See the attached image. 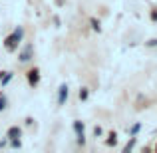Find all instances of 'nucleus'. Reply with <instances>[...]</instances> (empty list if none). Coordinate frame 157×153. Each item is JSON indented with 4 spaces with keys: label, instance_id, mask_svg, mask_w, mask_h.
<instances>
[{
    "label": "nucleus",
    "instance_id": "nucleus-7",
    "mask_svg": "<svg viewBox=\"0 0 157 153\" xmlns=\"http://www.w3.org/2000/svg\"><path fill=\"white\" fill-rule=\"evenodd\" d=\"M10 80H12V74H10V72H6L4 76L0 74V84H2V86H6V84H8Z\"/></svg>",
    "mask_w": 157,
    "mask_h": 153
},
{
    "label": "nucleus",
    "instance_id": "nucleus-6",
    "mask_svg": "<svg viewBox=\"0 0 157 153\" xmlns=\"http://www.w3.org/2000/svg\"><path fill=\"white\" fill-rule=\"evenodd\" d=\"M30 58H32V46L28 44V46L22 50V54H20V62H28Z\"/></svg>",
    "mask_w": 157,
    "mask_h": 153
},
{
    "label": "nucleus",
    "instance_id": "nucleus-2",
    "mask_svg": "<svg viewBox=\"0 0 157 153\" xmlns=\"http://www.w3.org/2000/svg\"><path fill=\"white\" fill-rule=\"evenodd\" d=\"M40 82V70L38 68H32L30 72H28V84L32 86V88H36Z\"/></svg>",
    "mask_w": 157,
    "mask_h": 153
},
{
    "label": "nucleus",
    "instance_id": "nucleus-12",
    "mask_svg": "<svg viewBox=\"0 0 157 153\" xmlns=\"http://www.w3.org/2000/svg\"><path fill=\"white\" fill-rule=\"evenodd\" d=\"M133 145H135V137H131V141L125 145V151H131V149H133Z\"/></svg>",
    "mask_w": 157,
    "mask_h": 153
},
{
    "label": "nucleus",
    "instance_id": "nucleus-13",
    "mask_svg": "<svg viewBox=\"0 0 157 153\" xmlns=\"http://www.w3.org/2000/svg\"><path fill=\"white\" fill-rule=\"evenodd\" d=\"M4 107H6V98H4V96H0V111H2Z\"/></svg>",
    "mask_w": 157,
    "mask_h": 153
},
{
    "label": "nucleus",
    "instance_id": "nucleus-8",
    "mask_svg": "<svg viewBox=\"0 0 157 153\" xmlns=\"http://www.w3.org/2000/svg\"><path fill=\"white\" fill-rule=\"evenodd\" d=\"M90 24H92V28H94V30H96V32H100V30H101V26H100V22H98V20H96V18H92V20H90Z\"/></svg>",
    "mask_w": 157,
    "mask_h": 153
},
{
    "label": "nucleus",
    "instance_id": "nucleus-5",
    "mask_svg": "<svg viewBox=\"0 0 157 153\" xmlns=\"http://www.w3.org/2000/svg\"><path fill=\"white\" fill-rule=\"evenodd\" d=\"M20 135H22V129H20V127H16V125L10 127V129L6 131V137H8V139H18Z\"/></svg>",
    "mask_w": 157,
    "mask_h": 153
},
{
    "label": "nucleus",
    "instance_id": "nucleus-3",
    "mask_svg": "<svg viewBox=\"0 0 157 153\" xmlns=\"http://www.w3.org/2000/svg\"><path fill=\"white\" fill-rule=\"evenodd\" d=\"M74 129H76V133H78V143H80V145H84V143H86V137H84V123H82V121H74Z\"/></svg>",
    "mask_w": 157,
    "mask_h": 153
},
{
    "label": "nucleus",
    "instance_id": "nucleus-4",
    "mask_svg": "<svg viewBox=\"0 0 157 153\" xmlns=\"http://www.w3.org/2000/svg\"><path fill=\"white\" fill-rule=\"evenodd\" d=\"M66 98H68V86H60V92H58V103L60 105H64L66 103Z\"/></svg>",
    "mask_w": 157,
    "mask_h": 153
},
{
    "label": "nucleus",
    "instance_id": "nucleus-1",
    "mask_svg": "<svg viewBox=\"0 0 157 153\" xmlns=\"http://www.w3.org/2000/svg\"><path fill=\"white\" fill-rule=\"evenodd\" d=\"M22 36H24V30H22V28H18L16 32H12V34L8 36L6 40H4V46H6V50H8V52H14L16 48H18L20 40H22Z\"/></svg>",
    "mask_w": 157,
    "mask_h": 153
},
{
    "label": "nucleus",
    "instance_id": "nucleus-14",
    "mask_svg": "<svg viewBox=\"0 0 157 153\" xmlns=\"http://www.w3.org/2000/svg\"><path fill=\"white\" fill-rule=\"evenodd\" d=\"M147 46H157V38L155 40H149V42H147Z\"/></svg>",
    "mask_w": 157,
    "mask_h": 153
},
{
    "label": "nucleus",
    "instance_id": "nucleus-11",
    "mask_svg": "<svg viewBox=\"0 0 157 153\" xmlns=\"http://www.w3.org/2000/svg\"><path fill=\"white\" fill-rule=\"evenodd\" d=\"M139 129H141V125H139V123H135V125H133V127L129 129V133H131V135H135V133H137Z\"/></svg>",
    "mask_w": 157,
    "mask_h": 153
},
{
    "label": "nucleus",
    "instance_id": "nucleus-9",
    "mask_svg": "<svg viewBox=\"0 0 157 153\" xmlns=\"http://www.w3.org/2000/svg\"><path fill=\"white\" fill-rule=\"evenodd\" d=\"M115 137H117V135H115V131H111V133H109V139H107V145H115V141H117Z\"/></svg>",
    "mask_w": 157,
    "mask_h": 153
},
{
    "label": "nucleus",
    "instance_id": "nucleus-10",
    "mask_svg": "<svg viewBox=\"0 0 157 153\" xmlns=\"http://www.w3.org/2000/svg\"><path fill=\"white\" fill-rule=\"evenodd\" d=\"M80 100H82V101L88 100V90H86V88H82V90H80Z\"/></svg>",
    "mask_w": 157,
    "mask_h": 153
},
{
    "label": "nucleus",
    "instance_id": "nucleus-17",
    "mask_svg": "<svg viewBox=\"0 0 157 153\" xmlns=\"http://www.w3.org/2000/svg\"><path fill=\"white\" fill-rule=\"evenodd\" d=\"M155 151H157V145H155Z\"/></svg>",
    "mask_w": 157,
    "mask_h": 153
},
{
    "label": "nucleus",
    "instance_id": "nucleus-16",
    "mask_svg": "<svg viewBox=\"0 0 157 153\" xmlns=\"http://www.w3.org/2000/svg\"><path fill=\"white\" fill-rule=\"evenodd\" d=\"M56 4L58 6H64V0H56Z\"/></svg>",
    "mask_w": 157,
    "mask_h": 153
},
{
    "label": "nucleus",
    "instance_id": "nucleus-15",
    "mask_svg": "<svg viewBox=\"0 0 157 153\" xmlns=\"http://www.w3.org/2000/svg\"><path fill=\"white\" fill-rule=\"evenodd\" d=\"M151 20H157V10H153V12H151Z\"/></svg>",
    "mask_w": 157,
    "mask_h": 153
}]
</instances>
